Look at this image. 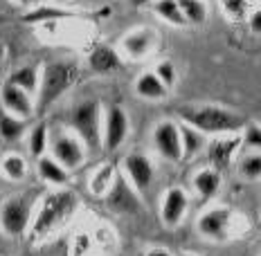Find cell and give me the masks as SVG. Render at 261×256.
I'll use <instances>...</instances> for the list:
<instances>
[{"mask_svg":"<svg viewBox=\"0 0 261 256\" xmlns=\"http://www.w3.org/2000/svg\"><path fill=\"white\" fill-rule=\"evenodd\" d=\"M182 124L196 128L203 135H227L237 133L239 128L246 126V119L237 112L227 110L221 106H198V108H180Z\"/></svg>","mask_w":261,"mask_h":256,"instance_id":"obj_1","label":"cell"},{"mask_svg":"<svg viewBox=\"0 0 261 256\" xmlns=\"http://www.w3.org/2000/svg\"><path fill=\"white\" fill-rule=\"evenodd\" d=\"M74 207H77V195L72 191H54L50 195L43 198V205L36 214L34 222H32V236L39 238L50 234L52 230H57L59 225H63L70 216H72Z\"/></svg>","mask_w":261,"mask_h":256,"instance_id":"obj_2","label":"cell"},{"mask_svg":"<svg viewBox=\"0 0 261 256\" xmlns=\"http://www.w3.org/2000/svg\"><path fill=\"white\" fill-rule=\"evenodd\" d=\"M70 124L84 146H88L90 151H97L101 146V122L97 101H81L79 106H74Z\"/></svg>","mask_w":261,"mask_h":256,"instance_id":"obj_3","label":"cell"},{"mask_svg":"<svg viewBox=\"0 0 261 256\" xmlns=\"http://www.w3.org/2000/svg\"><path fill=\"white\" fill-rule=\"evenodd\" d=\"M77 79V70L68 63H47L43 68L39 90H41V108H47L63 95Z\"/></svg>","mask_w":261,"mask_h":256,"instance_id":"obj_4","label":"cell"},{"mask_svg":"<svg viewBox=\"0 0 261 256\" xmlns=\"http://www.w3.org/2000/svg\"><path fill=\"white\" fill-rule=\"evenodd\" d=\"M104 205L106 209H111L113 214L119 216H138L142 214V200H140V193L133 189V184L126 180V176L122 173H115L113 178L111 189L104 193Z\"/></svg>","mask_w":261,"mask_h":256,"instance_id":"obj_5","label":"cell"},{"mask_svg":"<svg viewBox=\"0 0 261 256\" xmlns=\"http://www.w3.org/2000/svg\"><path fill=\"white\" fill-rule=\"evenodd\" d=\"M30 218H32V203L25 195L7 198L5 205L0 207V227L9 236H20L30 227Z\"/></svg>","mask_w":261,"mask_h":256,"instance_id":"obj_6","label":"cell"},{"mask_svg":"<svg viewBox=\"0 0 261 256\" xmlns=\"http://www.w3.org/2000/svg\"><path fill=\"white\" fill-rule=\"evenodd\" d=\"M52 155L54 162H59L65 171H70V168H77L86 160V149L77 135L61 133L52 141Z\"/></svg>","mask_w":261,"mask_h":256,"instance_id":"obj_7","label":"cell"},{"mask_svg":"<svg viewBox=\"0 0 261 256\" xmlns=\"http://www.w3.org/2000/svg\"><path fill=\"white\" fill-rule=\"evenodd\" d=\"M153 144L158 153L171 162L182 160V149H180V133H178V124L173 122H160L153 130Z\"/></svg>","mask_w":261,"mask_h":256,"instance_id":"obj_8","label":"cell"},{"mask_svg":"<svg viewBox=\"0 0 261 256\" xmlns=\"http://www.w3.org/2000/svg\"><path fill=\"white\" fill-rule=\"evenodd\" d=\"M124 171H126V180L133 184V189L138 193L149 191L151 180H153V164L146 155L130 153L124 160Z\"/></svg>","mask_w":261,"mask_h":256,"instance_id":"obj_9","label":"cell"},{"mask_svg":"<svg viewBox=\"0 0 261 256\" xmlns=\"http://www.w3.org/2000/svg\"><path fill=\"white\" fill-rule=\"evenodd\" d=\"M128 135V117L122 106H111L106 110V130H104V146L108 151H115L124 144Z\"/></svg>","mask_w":261,"mask_h":256,"instance_id":"obj_10","label":"cell"},{"mask_svg":"<svg viewBox=\"0 0 261 256\" xmlns=\"http://www.w3.org/2000/svg\"><path fill=\"white\" fill-rule=\"evenodd\" d=\"M232 211L225 207H216V209L205 211L198 218V232L205 238H214V241H223L227 238V227H230Z\"/></svg>","mask_w":261,"mask_h":256,"instance_id":"obj_11","label":"cell"},{"mask_svg":"<svg viewBox=\"0 0 261 256\" xmlns=\"http://www.w3.org/2000/svg\"><path fill=\"white\" fill-rule=\"evenodd\" d=\"M0 101H3V108L9 115H14L18 119H30L34 115V103H32L30 95L12 83L3 86V90H0Z\"/></svg>","mask_w":261,"mask_h":256,"instance_id":"obj_12","label":"cell"},{"mask_svg":"<svg viewBox=\"0 0 261 256\" xmlns=\"http://www.w3.org/2000/svg\"><path fill=\"white\" fill-rule=\"evenodd\" d=\"M185 211H187V193L178 187L169 189L165 193V200H162V222L167 227L180 225Z\"/></svg>","mask_w":261,"mask_h":256,"instance_id":"obj_13","label":"cell"},{"mask_svg":"<svg viewBox=\"0 0 261 256\" xmlns=\"http://www.w3.org/2000/svg\"><path fill=\"white\" fill-rule=\"evenodd\" d=\"M239 144H241V139L239 137H216L214 141H212L210 149H207V157H210L212 164H214L212 168L221 171V168L230 166V162H232V157H234V153H237Z\"/></svg>","mask_w":261,"mask_h":256,"instance_id":"obj_14","label":"cell"},{"mask_svg":"<svg viewBox=\"0 0 261 256\" xmlns=\"http://www.w3.org/2000/svg\"><path fill=\"white\" fill-rule=\"evenodd\" d=\"M155 45V34L151 30H138L130 32L126 39L122 41V50L128 54L130 59H142L146 56Z\"/></svg>","mask_w":261,"mask_h":256,"instance_id":"obj_15","label":"cell"},{"mask_svg":"<svg viewBox=\"0 0 261 256\" xmlns=\"http://www.w3.org/2000/svg\"><path fill=\"white\" fill-rule=\"evenodd\" d=\"M88 65L92 72L97 74H108V72H115V70L122 68V61H119V54L108 45H99L90 52L88 56Z\"/></svg>","mask_w":261,"mask_h":256,"instance_id":"obj_16","label":"cell"},{"mask_svg":"<svg viewBox=\"0 0 261 256\" xmlns=\"http://www.w3.org/2000/svg\"><path fill=\"white\" fill-rule=\"evenodd\" d=\"M194 187H196V191H198V195L203 200L214 198L216 191H219V187H221L219 171L212 168V166L210 168H200V171L194 176Z\"/></svg>","mask_w":261,"mask_h":256,"instance_id":"obj_17","label":"cell"},{"mask_svg":"<svg viewBox=\"0 0 261 256\" xmlns=\"http://www.w3.org/2000/svg\"><path fill=\"white\" fill-rule=\"evenodd\" d=\"M39 176H41V180H45V182L63 187V184L70 180V171H65V168L59 164V162H54L52 157L43 155V157H39Z\"/></svg>","mask_w":261,"mask_h":256,"instance_id":"obj_18","label":"cell"},{"mask_svg":"<svg viewBox=\"0 0 261 256\" xmlns=\"http://www.w3.org/2000/svg\"><path fill=\"white\" fill-rule=\"evenodd\" d=\"M178 133H180V149H182V157L189 160L200 151V146L205 144L203 133H198L196 128L187 126V124H180L178 126Z\"/></svg>","mask_w":261,"mask_h":256,"instance_id":"obj_19","label":"cell"},{"mask_svg":"<svg viewBox=\"0 0 261 256\" xmlns=\"http://www.w3.org/2000/svg\"><path fill=\"white\" fill-rule=\"evenodd\" d=\"M135 92L140 97H144V99H165L167 88L160 83V79L153 72H144L135 83Z\"/></svg>","mask_w":261,"mask_h":256,"instance_id":"obj_20","label":"cell"},{"mask_svg":"<svg viewBox=\"0 0 261 256\" xmlns=\"http://www.w3.org/2000/svg\"><path fill=\"white\" fill-rule=\"evenodd\" d=\"M25 135V119L9 115L7 110H0V137L5 141H18Z\"/></svg>","mask_w":261,"mask_h":256,"instance_id":"obj_21","label":"cell"},{"mask_svg":"<svg viewBox=\"0 0 261 256\" xmlns=\"http://www.w3.org/2000/svg\"><path fill=\"white\" fill-rule=\"evenodd\" d=\"M187 25H203L207 18V7L200 0H176Z\"/></svg>","mask_w":261,"mask_h":256,"instance_id":"obj_22","label":"cell"},{"mask_svg":"<svg viewBox=\"0 0 261 256\" xmlns=\"http://www.w3.org/2000/svg\"><path fill=\"white\" fill-rule=\"evenodd\" d=\"M39 72H36V68H20V70H16V72L9 77V81L7 83H12V86H16V88H20V90H25L27 95L30 92H36L39 90Z\"/></svg>","mask_w":261,"mask_h":256,"instance_id":"obj_23","label":"cell"},{"mask_svg":"<svg viewBox=\"0 0 261 256\" xmlns=\"http://www.w3.org/2000/svg\"><path fill=\"white\" fill-rule=\"evenodd\" d=\"M153 9H155L158 16H162V18L167 20V23H171V25H176V27H185V25H187V23H185V18H182V14H180V7H178L176 0H155Z\"/></svg>","mask_w":261,"mask_h":256,"instance_id":"obj_24","label":"cell"},{"mask_svg":"<svg viewBox=\"0 0 261 256\" xmlns=\"http://www.w3.org/2000/svg\"><path fill=\"white\" fill-rule=\"evenodd\" d=\"M113 178H115V168H113L111 164L99 166L95 171V176H92V180H90V191L95 195H104L108 189H111Z\"/></svg>","mask_w":261,"mask_h":256,"instance_id":"obj_25","label":"cell"},{"mask_svg":"<svg viewBox=\"0 0 261 256\" xmlns=\"http://www.w3.org/2000/svg\"><path fill=\"white\" fill-rule=\"evenodd\" d=\"M45 151H47V126L45 122H39L30 130V153L39 160V157L45 155Z\"/></svg>","mask_w":261,"mask_h":256,"instance_id":"obj_26","label":"cell"},{"mask_svg":"<svg viewBox=\"0 0 261 256\" xmlns=\"http://www.w3.org/2000/svg\"><path fill=\"white\" fill-rule=\"evenodd\" d=\"M3 171L9 180H23L27 173V164L20 155H7L3 160Z\"/></svg>","mask_w":261,"mask_h":256,"instance_id":"obj_27","label":"cell"},{"mask_svg":"<svg viewBox=\"0 0 261 256\" xmlns=\"http://www.w3.org/2000/svg\"><path fill=\"white\" fill-rule=\"evenodd\" d=\"M70 16V12L65 9H54V7H47V5H41L39 9L30 12L25 16V23H41V20H54V18H65Z\"/></svg>","mask_w":261,"mask_h":256,"instance_id":"obj_28","label":"cell"},{"mask_svg":"<svg viewBox=\"0 0 261 256\" xmlns=\"http://www.w3.org/2000/svg\"><path fill=\"white\" fill-rule=\"evenodd\" d=\"M155 77L160 79V83L165 86V88H171L173 83H176V68H173V63L171 61H162V63H158V68H155Z\"/></svg>","mask_w":261,"mask_h":256,"instance_id":"obj_29","label":"cell"},{"mask_svg":"<svg viewBox=\"0 0 261 256\" xmlns=\"http://www.w3.org/2000/svg\"><path fill=\"white\" fill-rule=\"evenodd\" d=\"M241 173L250 180H257L261 176V157H259V153H252L250 157H246V160L241 162Z\"/></svg>","mask_w":261,"mask_h":256,"instance_id":"obj_30","label":"cell"},{"mask_svg":"<svg viewBox=\"0 0 261 256\" xmlns=\"http://www.w3.org/2000/svg\"><path fill=\"white\" fill-rule=\"evenodd\" d=\"M223 7L232 18H243L248 12V0H223Z\"/></svg>","mask_w":261,"mask_h":256,"instance_id":"obj_31","label":"cell"},{"mask_svg":"<svg viewBox=\"0 0 261 256\" xmlns=\"http://www.w3.org/2000/svg\"><path fill=\"white\" fill-rule=\"evenodd\" d=\"M243 139H246V146H252L254 151L259 149V146H261V133H259L257 124H250V126L246 128V137H243Z\"/></svg>","mask_w":261,"mask_h":256,"instance_id":"obj_32","label":"cell"},{"mask_svg":"<svg viewBox=\"0 0 261 256\" xmlns=\"http://www.w3.org/2000/svg\"><path fill=\"white\" fill-rule=\"evenodd\" d=\"M88 245H90V241H88V236L86 234H79L77 238H74V256H81L88 249Z\"/></svg>","mask_w":261,"mask_h":256,"instance_id":"obj_33","label":"cell"},{"mask_svg":"<svg viewBox=\"0 0 261 256\" xmlns=\"http://www.w3.org/2000/svg\"><path fill=\"white\" fill-rule=\"evenodd\" d=\"M250 27H252L254 34H261V14H259V9H254L252 18H250Z\"/></svg>","mask_w":261,"mask_h":256,"instance_id":"obj_34","label":"cell"},{"mask_svg":"<svg viewBox=\"0 0 261 256\" xmlns=\"http://www.w3.org/2000/svg\"><path fill=\"white\" fill-rule=\"evenodd\" d=\"M146 256H171V252H167V249H162V247H153L146 252Z\"/></svg>","mask_w":261,"mask_h":256,"instance_id":"obj_35","label":"cell"},{"mask_svg":"<svg viewBox=\"0 0 261 256\" xmlns=\"http://www.w3.org/2000/svg\"><path fill=\"white\" fill-rule=\"evenodd\" d=\"M130 5H135V7H142V5H149L151 0H128Z\"/></svg>","mask_w":261,"mask_h":256,"instance_id":"obj_36","label":"cell"},{"mask_svg":"<svg viewBox=\"0 0 261 256\" xmlns=\"http://www.w3.org/2000/svg\"><path fill=\"white\" fill-rule=\"evenodd\" d=\"M14 3H18V5H27L30 0H14Z\"/></svg>","mask_w":261,"mask_h":256,"instance_id":"obj_37","label":"cell"},{"mask_svg":"<svg viewBox=\"0 0 261 256\" xmlns=\"http://www.w3.org/2000/svg\"><path fill=\"white\" fill-rule=\"evenodd\" d=\"M30 3H43V0H30Z\"/></svg>","mask_w":261,"mask_h":256,"instance_id":"obj_38","label":"cell"},{"mask_svg":"<svg viewBox=\"0 0 261 256\" xmlns=\"http://www.w3.org/2000/svg\"><path fill=\"white\" fill-rule=\"evenodd\" d=\"M178 256H194V254H178Z\"/></svg>","mask_w":261,"mask_h":256,"instance_id":"obj_39","label":"cell"}]
</instances>
